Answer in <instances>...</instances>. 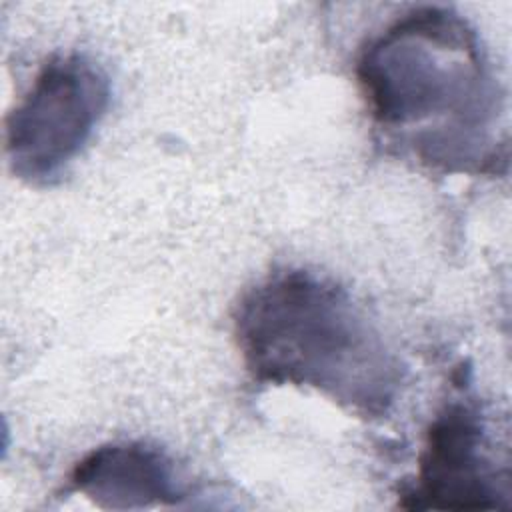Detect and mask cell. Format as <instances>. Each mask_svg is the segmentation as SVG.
Returning <instances> with one entry per match:
<instances>
[{
  "mask_svg": "<svg viewBox=\"0 0 512 512\" xmlns=\"http://www.w3.org/2000/svg\"><path fill=\"white\" fill-rule=\"evenodd\" d=\"M356 80L390 152L442 174L506 170V94L454 8L418 6L390 22L360 50Z\"/></svg>",
  "mask_w": 512,
  "mask_h": 512,
  "instance_id": "6da1fadb",
  "label": "cell"
},
{
  "mask_svg": "<svg viewBox=\"0 0 512 512\" xmlns=\"http://www.w3.org/2000/svg\"><path fill=\"white\" fill-rule=\"evenodd\" d=\"M232 328L260 384L310 388L366 420L388 416L402 392L400 354L352 292L324 274H266L240 296Z\"/></svg>",
  "mask_w": 512,
  "mask_h": 512,
  "instance_id": "7a4b0ae2",
  "label": "cell"
},
{
  "mask_svg": "<svg viewBox=\"0 0 512 512\" xmlns=\"http://www.w3.org/2000/svg\"><path fill=\"white\" fill-rule=\"evenodd\" d=\"M110 78L84 52L54 54L6 118V158L30 186H52L82 154L110 106Z\"/></svg>",
  "mask_w": 512,
  "mask_h": 512,
  "instance_id": "3957f363",
  "label": "cell"
},
{
  "mask_svg": "<svg viewBox=\"0 0 512 512\" xmlns=\"http://www.w3.org/2000/svg\"><path fill=\"white\" fill-rule=\"evenodd\" d=\"M510 468L472 398H450L426 428L418 466L398 496L408 510H496L510 504Z\"/></svg>",
  "mask_w": 512,
  "mask_h": 512,
  "instance_id": "277c9868",
  "label": "cell"
},
{
  "mask_svg": "<svg viewBox=\"0 0 512 512\" xmlns=\"http://www.w3.org/2000/svg\"><path fill=\"white\" fill-rule=\"evenodd\" d=\"M70 488L104 510H138L184 498L174 462L146 442H110L90 450L74 464Z\"/></svg>",
  "mask_w": 512,
  "mask_h": 512,
  "instance_id": "5b68a950",
  "label": "cell"
}]
</instances>
